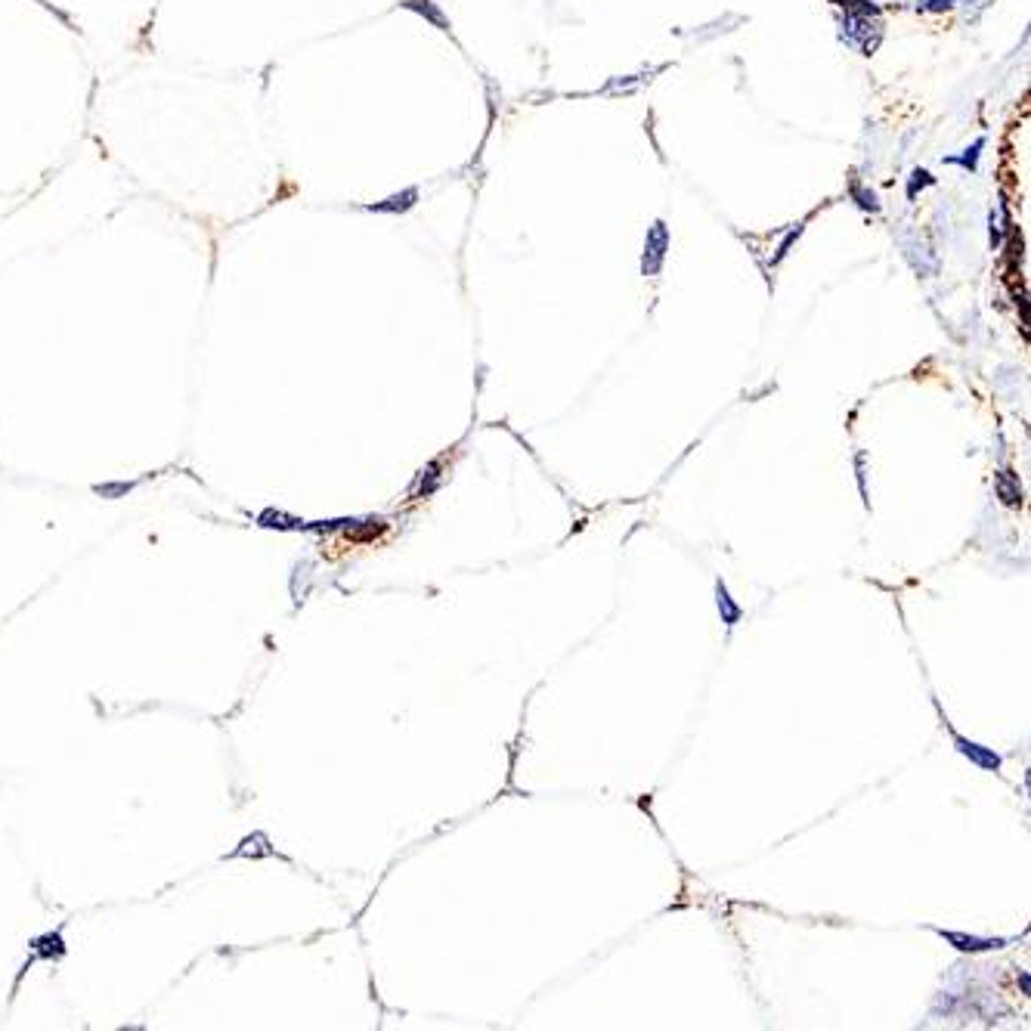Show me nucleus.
Masks as SVG:
<instances>
[{"mask_svg": "<svg viewBox=\"0 0 1031 1031\" xmlns=\"http://www.w3.org/2000/svg\"><path fill=\"white\" fill-rule=\"evenodd\" d=\"M403 10H412V13H418V16H422V19H428L437 31H443V35H449V31H453V25H449V19L443 16V10L434 4V0H403V4H400Z\"/></svg>", "mask_w": 1031, "mask_h": 1031, "instance_id": "obj_3", "label": "nucleus"}, {"mask_svg": "<svg viewBox=\"0 0 1031 1031\" xmlns=\"http://www.w3.org/2000/svg\"><path fill=\"white\" fill-rule=\"evenodd\" d=\"M415 202H418V186H409L403 192H394V196H388L384 202L366 205L363 211H372V214H403V211L415 208Z\"/></svg>", "mask_w": 1031, "mask_h": 1031, "instance_id": "obj_2", "label": "nucleus"}, {"mask_svg": "<svg viewBox=\"0 0 1031 1031\" xmlns=\"http://www.w3.org/2000/svg\"><path fill=\"white\" fill-rule=\"evenodd\" d=\"M666 248H669V233H666V223L657 220L654 227L648 230V239H644V261H641V270L644 276H654L660 273L663 261H666Z\"/></svg>", "mask_w": 1031, "mask_h": 1031, "instance_id": "obj_1", "label": "nucleus"}, {"mask_svg": "<svg viewBox=\"0 0 1031 1031\" xmlns=\"http://www.w3.org/2000/svg\"><path fill=\"white\" fill-rule=\"evenodd\" d=\"M849 192H852V196H855V199H861V202H858L861 208H871V211H880V205H877V196H874V192H861V186H858V183H852V189H849Z\"/></svg>", "mask_w": 1031, "mask_h": 1031, "instance_id": "obj_4", "label": "nucleus"}]
</instances>
